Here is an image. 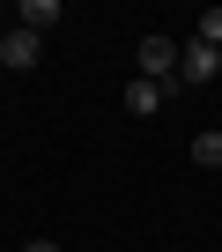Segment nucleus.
<instances>
[{
    "label": "nucleus",
    "instance_id": "f257e3e1",
    "mask_svg": "<svg viewBox=\"0 0 222 252\" xmlns=\"http://www.w3.org/2000/svg\"><path fill=\"white\" fill-rule=\"evenodd\" d=\"M178 52H185V45H178V37H163V30H156V37H141V74H148V82H163V89H178Z\"/></svg>",
    "mask_w": 222,
    "mask_h": 252
},
{
    "label": "nucleus",
    "instance_id": "f03ea898",
    "mask_svg": "<svg viewBox=\"0 0 222 252\" xmlns=\"http://www.w3.org/2000/svg\"><path fill=\"white\" fill-rule=\"evenodd\" d=\"M215 67H222V52H215V45H200V37H185V52H178V89H207V82H215Z\"/></svg>",
    "mask_w": 222,
    "mask_h": 252
},
{
    "label": "nucleus",
    "instance_id": "7ed1b4c3",
    "mask_svg": "<svg viewBox=\"0 0 222 252\" xmlns=\"http://www.w3.org/2000/svg\"><path fill=\"white\" fill-rule=\"evenodd\" d=\"M37 52H45V37H37V30H23V23L0 37V67H8V74H30V67H37Z\"/></svg>",
    "mask_w": 222,
    "mask_h": 252
},
{
    "label": "nucleus",
    "instance_id": "20e7f679",
    "mask_svg": "<svg viewBox=\"0 0 222 252\" xmlns=\"http://www.w3.org/2000/svg\"><path fill=\"white\" fill-rule=\"evenodd\" d=\"M163 96H170V89H163V82H148V74H141V82H126V111H134V119H156V111H163Z\"/></svg>",
    "mask_w": 222,
    "mask_h": 252
},
{
    "label": "nucleus",
    "instance_id": "39448f33",
    "mask_svg": "<svg viewBox=\"0 0 222 252\" xmlns=\"http://www.w3.org/2000/svg\"><path fill=\"white\" fill-rule=\"evenodd\" d=\"M15 23H23V30H37V37H45V30H52V23H59V0H23V8H15Z\"/></svg>",
    "mask_w": 222,
    "mask_h": 252
},
{
    "label": "nucleus",
    "instance_id": "423d86ee",
    "mask_svg": "<svg viewBox=\"0 0 222 252\" xmlns=\"http://www.w3.org/2000/svg\"><path fill=\"white\" fill-rule=\"evenodd\" d=\"M193 163L200 171H222V126H215V134H193Z\"/></svg>",
    "mask_w": 222,
    "mask_h": 252
},
{
    "label": "nucleus",
    "instance_id": "0eeeda50",
    "mask_svg": "<svg viewBox=\"0 0 222 252\" xmlns=\"http://www.w3.org/2000/svg\"><path fill=\"white\" fill-rule=\"evenodd\" d=\"M193 37H200V45H215V52H222V8H207V15H200V23H193Z\"/></svg>",
    "mask_w": 222,
    "mask_h": 252
},
{
    "label": "nucleus",
    "instance_id": "6e6552de",
    "mask_svg": "<svg viewBox=\"0 0 222 252\" xmlns=\"http://www.w3.org/2000/svg\"><path fill=\"white\" fill-rule=\"evenodd\" d=\"M23 252H59V245H52V237H30V245H23Z\"/></svg>",
    "mask_w": 222,
    "mask_h": 252
}]
</instances>
